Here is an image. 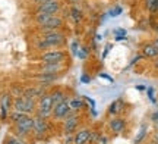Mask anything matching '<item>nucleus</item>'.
Listing matches in <instances>:
<instances>
[{
	"mask_svg": "<svg viewBox=\"0 0 158 144\" xmlns=\"http://www.w3.org/2000/svg\"><path fill=\"white\" fill-rule=\"evenodd\" d=\"M41 94V91L40 90H37V88H27L25 91H23V97H28V98H35L37 96H40Z\"/></svg>",
	"mask_w": 158,
	"mask_h": 144,
	"instance_id": "4be33fe9",
	"label": "nucleus"
},
{
	"mask_svg": "<svg viewBox=\"0 0 158 144\" xmlns=\"http://www.w3.org/2000/svg\"><path fill=\"white\" fill-rule=\"evenodd\" d=\"M154 68H155V69L158 71V58H157V60H155V62H154Z\"/></svg>",
	"mask_w": 158,
	"mask_h": 144,
	"instance_id": "4c0bfd02",
	"label": "nucleus"
},
{
	"mask_svg": "<svg viewBox=\"0 0 158 144\" xmlns=\"http://www.w3.org/2000/svg\"><path fill=\"white\" fill-rule=\"evenodd\" d=\"M63 27V19L59 15H54V16L51 18L50 21L47 24H44L43 27H41V31L43 33H50V31H59V29Z\"/></svg>",
	"mask_w": 158,
	"mask_h": 144,
	"instance_id": "1a4fd4ad",
	"label": "nucleus"
},
{
	"mask_svg": "<svg viewBox=\"0 0 158 144\" xmlns=\"http://www.w3.org/2000/svg\"><path fill=\"white\" fill-rule=\"evenodd\" d=\"M111 47H113V44H111V43H108L107 46L104 47V53H102V59H106V56H107L108 53H110V50H111Z\"/></svg>",
	"mask_w": 158,
	"mask_h": 144,
	"instance_id": "c756f323",
	"label": "nucleus"
},
{
	"mask_svg": "<svg viewBox=\"0 0 158 144\" xmlns=\"http://www.w3.org/2000/svg\"><path fill=\"white\" fill-rule=\"evenodd\" d=\"M145 7L149 13H158V0H145Z\"/></svg>",
	"mask_w": 158,
	"mask_h": 144,
	"instance_id": "aec40b11",
	"label": "nucleus"
},
{
	"mask_svg": "<svg viewBox=\"0 0 158 144\" xmlns=\"http://www.w3.org/2000/svg\"><path fill=\"white\" fill-rule=\"evenodd\" d=\"M53 16H54V15H50V13H44V12H37V15H35V22L38 24L40 27H43V25L48 22V21H50Z\"/></svg>",
	"mask_w": 158,
	"mask_h": 144,
	"instance_id": "f3484780",
	"label": "nucleus"
},
{
	"mask_svg": "<svg viewBox=\"0 0 158 144\" xmlns=\"http://www.w3.org/2000/svg\"><path fill=\"white\" fill-rule=\"evenodd\" d=\"M72 16H73V19L76 21V22H79V21H81L82 15H81V11H79L78 7H73V9H72Z\"/></svg>",
	"mask_w": 158,
	"mask_h": 144,
	"instance_id": "c85d7f7f",
	"label": "nucleus"
},
{
	"mask_svg": "<svg viewBox=\"0 0 158 144\" xmlns=\"http://www.w3.org/2000/svg\"><path fill=\"white\" fill-rule=\"evenodd\" d=\"M123 106H124V103L122 98L114 100L113 103L110 104V107H108V113H110V115H118V113L123 110Z\"/></svg>",
	"mask_w": 158,
	"mask_h": 144,
	"instance_id": "dca6fc26",
	"label": "nucleus"
},
{
	"mask_svg": "<svg viewBox=\"0 0 158 144\" xmlns=\"http://www.w3.org/2000/svg\"><path fill=\"white\" fill-rule=\"evenodd\" d=\"M41 40H44L48 47H60L66 43L64 35L60 31H50V33H44V35L41 37Z\"/></svg>",
	"mask_w": 158,
	"mask_h": 144,
	"instance_id": "7ed1b4c3",
	"label": "nucleus"
},
{
	"mask_svg": "<svg viewBox=\"0 0 158 144\" xmlns=\"http://www.w3.org/2000/svg\"><path fill=\"white\" fill-rule=\"evenodd\" d=\"M72 112H73V110L70 109V104H69L68 98H66L64 102L56 104V106L53 107V116H54L56 119H66Z\"/></svg>",
	"mask_w": 158,
	"mask_h": 144,
	"instance_id": "423d86ee",
	"label": "nucleus"
},
{
	"mask_svg": "<svg viewBox=\"0 0 158 144\" xmlns=\"http://www.w3.org/2000/svg\"><path fill=\"white\" fill-rule=\"evenodd\" d=\"M50 96H51V100H53V104H54V106L66 100V94H64V91H62V90H56V91L51 93Z\"/></svg>",
	"mask_w": 158,
	"mask_h": 144,
	"instance_id": "a211bd4d",
	"label": "nucleus"
},
{
	"mask_svg": "<svg viewBox=\"0 0 158 144\" xmlns=\"http://www.w3.org/2000/svg\"><path fill=\"white\" fill-rule=\"evenodd\" d=\"M6 144H27L22 138H18V137H7L6 138Z\"/></svg>",
	"mask_w": 158,
	"mask_h": 144,
	"instance_id": "393cba45",
	"label": "nucleus"
},
{
	"mask_svg": "<svg viewBox=\"0 0 158 144\" xmlns=\"http://www.w3.org/2000/svg\"><path fill=\"white\" fill-rule=\"evenodd\" d=\"M64 59H66V53L62 50H50L41 55L43 63H63Z\"/></svg>",
	"mask_w": 158,
	"mask_h": 144,
	"instance_id": "39448f33",
	"label": "nucleus"
},
{
	"mask_svg": "<svg viewBox=\"0 0 158 144\" xmlns=\"http://www.w3.org/2000/svg\"><path fill=\"white\" fill-rule=\"evenodd\" d=\"M148 97L151 98V102H154V103H155V97H154V88H151V87L148 88Z\"/></svg>",
	"mask_w": 158,
	"mask_h": 144,
	"instance_id": "2f4dec72",
	"label": "nucleus"
},
{
	"mask_svg": "<svg viewBox=\"0 0 158 144\" xmlns=\"http://www.w3.org/2000/svg\"><path fill=\"white\" fill-rule=\"evenodd\" d=\"M72 141H73V138H72V137H66V140H64V144H72Z\"/></svg>",
	"mask_w": 158,
	"mask_h": 144,
	"instance_id": "c9c22d12",
	"label": "nucleus"
},
{
	"mask_svg": "<svg viewBox=\"0 0 158 144\" xmlns=\"http://www.w3.org/2000/svg\"><path fill=\"white\" fill-rule=\"evenodd\" d=\"M79 124V118L75 115L73 112L70 113V115L64 119V125H63V129H64V133L66 134H73L76 131V127H78Z\"/></svg>",
	"mask_w": 158,
	"mask_h": 144,
	"instance_id": "9d476101",
	"label": "nucleus"
},
{
	"mask_svg": "<svg viewBox=\"0 0 158 144\" xmlns=\"http://www.w3.org/2000/svg\"><path fill=\"white\" fill-rule=\"evenodd\" d=\"M53 100H51V96L50 94H43L40 97V102H38V106H37V115L38 116H43V118H47L53 113Z\"/></svg>",
	"mask_w": 158,
	"mask_h": 144,
	"instance_id": "f03ea898",
	"label": "nucleus"
},
{
	"mask_svg": "<svg viewBox=\"0 0 158 144\" xmlns=\"http://www.w3.org/2000/svg\"><path fill=\"white\" fill-rule=\"evenodd\" d=\"M69 104H70V109L73 110V112H76V110H79V109H82V107L85 106L84 100H82V98H79V97L69 100Z\"/></svg>",
	"mask_w": 158,
	"mask_h": 144,
	"instance_id": "6ab92c4d",
	"label": "nucleus"
},
{
	"mask_svg": "<svg viewBox=\"0 0 158 144\" xmlns=\"http://www.w3.org/2000/svg\"><path fill=\"white\" fill-rule=\"evenodd\" d=\"M63 68H64V63H44L41 68V74L57 75L59 72H62Z\"/></svg>",
	"mask_w": 158,
	"mask_h": 144,
	"instance_id": "4468645a",
	"label": "nucleus"
},
{
	"mask_svg": "<svg viewBox=\"0 0 158 144\" xmlns=\"http://www.w3.org/2000/svg\"><path fill=\"white\" fill-rule=\"evenodd\" d=\"M10 106H12V96L10 94H2L0 96V109H2V118L5 119L7 113H9V110H10Z\"/></svg>",
	"mask_w": 158,
	"mask_h": 144,
	"instance_id": "9b49d317",
	"label": "nucleus"
},
{
	"mask_svg": "<svg viewBox=\"0 0 158 144\" xmlns=\"http://www.w3.org/2000/svg\"><path fill=\"white\" fill-rule=\"evenodd\" d=\"M108 138L107 137H100V140H98V143H101V144H107Z\"/></svg>",
	"mask_w": 158,
	"mask_h": 144,
	"instance_id": "f704fd0d",
	"label": "nucleus"
},
{
	"mask_svg": "<svg viewBox=\"0 0 158 144\" xmlns=\"http://www.w3.org/2000/svg\"><path fill=\"white\" fill-rule=\"evenodd\" d=\"M76 56H78L79 59H86L88 58V49H86V47H79Z\"/></svg>",
	"mask_w": 158,
	"mask_h": 144,
	"instance_id": "a878e982",
	"label": "nucleus"
},
{
	"mask_svg": "<svg viewBox=\"0 0 158 144\" xmlns=\"http://www.w3.org/2000/svg\"><path fill=\"white\" fill-rule=\"evenodd\" d=\"M151 144H158V131L152 134V137H151Z\"/></svg>",
	"mask_w": 158,
	"mask_h": 144,
	"instance_id": "473e14b6",
	"label": "nucleus"
},
{
	"mask_svg": "<svg viewBox=\"0 0 158 144\" xmlns=\"http://www.w3.org/2000/svg\"><path fill=\"white\" fill-rule=\"evenodd\" d=\"M100 76H101V78H106V80H108V81H110V82L113 81V80H111V78H110V76H108V75H106V74H100Z\"/></svg>",
	"mask_w": 158,
	"mask_h": 144,
	"instance_id": "e433bc0d",
	"label": "nucleus"
},
{
	"mask_svg": "<svg viewBox=\"0 0 158 144\" xmlns=\"http://www.w3.org/2000/svg\"><path fill=\"white\" fill-rule=\"evenodd\" d=\"M147 131H148V125H147V124H143V125L141 127V129H139L138 135H136L135 144H141L142 141H143V138L147 137Z\"/></svg>",
	"mask_w": 158,
	"mask_h": 144,
	"instance_id": "412c9836",
	"label": "nucleus"
},
{
	"mask_svg": "<svg viewBox=\"0 0 158 144\" xmlns=\"http://www.w3.org/2000/svg\"><path fill=\"white\" fill-rule=\"evenodd\" d=\"M108 127H110V131H113L114 134H120L124 131V128H126V121H124L123 118H113L111 121L108 122Z\"/></svg>",
	"mask_w": 158,
	"mask_h": 144,
	"instance_id": "f8f14e48",
	"label": "nucleus"
},
{
	"mask_svg": "<svg viewBox=\"0 0 158 144\" xmlns=\"http://www.w3.org/2000/svg\"><path fill=\"white\" fill-rule=\"evenodd\" d=\"M25 116H27V113H21V112H16V110H15V112H13V113L10 115V119L15 122V124H16V122H19L21 119H23Z\"/></svg>",
	"mask_w": 158,
	"mask_h": 144,
	"instance_id": "b1692460",
	"label": "nucleus"
},
{
	"mask_svg": "<svg viewBox=\"0 0 158 144\" xmlns=\"http://www.w3.org/2000/svg\"><path fill=\"white\" fill-rule=\"evenodd\" d=\"M45 119L47 118H43V116H38V115L34 116V133L38 138L44 137V134L48 129V124H47Z\"/></svg>",
	"mask_w": 158,
	"mask_h": 144,
	"instance_id": "6e6552de",
	"label": "nucleus"
},
{
	"mask_svg": "<svg viewBox=\"0 0 158 144\" xmlns=\"http://www.w3.org/2000/svg\"><path fill=\"white\" fill-rule=\"evenodd\" d=\"M151 121H152L154 124H158V110H155L152 115H151Z\"/></svg>",
	"mask_w": 158,
	"mask_h": 144,
	"instance_id": "72a5a7b5",
	"label": "nucleus"
},
{
	"mask_svg": "<svg viewBox=\"0 0 158 144\" xmlns=\"http://www.w3.org/2000/svg\"><path fill=\"white\" fill-rule=\"evenodd\" d=\"M152 43H154V44H155V46H157V47H158V37H157V38H155V40H154V41H152Z\"/></svg>",
	"mask_w": 158,
	"mask_h": 144,
	"instance_id": "ea45409f",
	"label": "nucleus"
},
{
	"mask_svg": "<svg viewBox=\"0 0 158 144\" xmlns=\"http://www.w3.org/2000/svg\"><path fill=\"white\" fill-rule=\"evenodd\" d=\"M78 50H79V43L76 40H73L70 43V52H72L73 56H76V55H78Z\"/></svg>",
	"mask_w": 158,
	"mask_h": 144,
	"instance_id": "bb28decb",
	"label": "nucleus"
},
{
	"mask_svg": "<svg viewBox=\"0 0 158 144\" xmlns=\"http://www.w3.org/2000/svg\"><path fill=\"white\" fill-rule=\"evenodd\" d=\"M142 56L148 59H157L158 58V47L154 43H147L142 46Z\"/></svg>",
	"mask_w": 158,
	"mask_h": 144,
	"instance_id": "ddd939ff",
	"label": "nucleus"
},
{
	"mask_svg": "<svg viewBox=\"0 0 158 144\" xmlns=\"http://www.w3.org/2000/svg\"><path fill=\"white\" fill-rule=\"evenodd\" d=\"M114 38L117 41H122V40H126V35H127V33H126V29L123 28H116L114 29Z\"/></svg>",
	"mask_w": 158,
	"mask_h": 144,
	"instance_id": "5701e85b",
	"label": "nucleus"
},
{
	"mask_svg": "<svg viewBox=\"0 0 158 144\" xmlns=\"http://www.w3.org/2000/svg\"><path fill=\"white\" fill-rule=\"evenodd\" d=\"M89 135H91V131L89 129H81L78 133L73 135V143L75 144H88L89 141Z\"/></svg>",
	"mask_w": 158,
	"mask_h": 144,
	"instance_id": "2eb2a0df",
	"label": "nucleus"
},
{
	"mask_svg": "<svg viewBox=\"0 0 158 144\" xmlns=\"http://www.w3.org/2000/svg\"><path fill=\"white\" fill-rule=\"evenodd\" d=\"M35 3H38V5H41V3H44V2H47V0H34Z\"/></svg>",
	"mask_w": 158,
	"mask_h": 144,
	"instance_id": "58836bf2",
	"label": "nucleus"
},
{
	"mask_svg": "<svg viewBox=\"0 0 158 144\" xmlns=\"http://www.w3.org/2000/svg\"><path fill=\"white\" fill-rule=\"evenodd\" d=\"M81 82H82V84H89V82H91V76H89V75H86V74H84L82 76H81Z\"/></svg>",
	"mask_w": 158,
	"mask_h": 144,
	"instance_id": "7c9ffc66",
	"label": "nucleus"
},
{
	"mask_svg": "<svg viewBox=\"0 0 158 144\" xmlns=\"http://www.w3.org/2000/svg\"><path fill=\"white\" fill-rule=\"evenodd\" d=\"M34 131V118L27 115L23 119L16 122V134L19 137H27L29 133Z\"/></svg>",
	"mask_w": 158,
	"mask_h": 144,
	"instance_id": "20e7f679",
	"label": "nucleus"
},
{
	"mask_svg": "<svg viewBox=\"0 0 158 144\" xmlns=\"http://www.w3.org/2000/svg\"><path fill=\"white\" fill-rule=\"evenodd\" d=\"M59 11H60V3L57 0H47L37 7V12H44V13H50V15H56L59 13Z\"/></svg>",
	"mask_w": 158,
	"mask_h": 144,
	"instance_id": "0eeeda50",
	"label": "nucleus"
},
{
	"mask_svg": "<svg viewBox=\"0 0 158 144\" xmlns=\"http://www.w3.org/2000/svg\"><path fill=\"white\" fill-rule=\"evenodd\" d=\"M13 109L16 112H21V113H32L35 109H37V104H35L34 98H28V97H23V96H19V97L15 98L13 102Z\"/></svg>",
	"mask_w": 158,
	"mask_h": 144,
	"instance_id": "f257e3e1",
	"label": "nucleus"
},
{
	"mask_svg": "<svg viewBox=\"0 0 158 144\" xmlns=\"http://www.w3.org/2000/svg\"><path fill=\"white\" fill-rule=\"evenodd\" d=\"M155 29H157V33H158V25H157V28H155Z\"/></svg>",
	"mask_w": 158,
	"mask_h": 144,
	"instance_id": "a19ab883",
	"label": "nucleus"
},
{
	"mask_svg": "<svg viewBox=\"0 0 158 144\" xmlns=\"http://www.w3.org/2000/svg\"><path fill=\"white\" fill-rule=\"evenodd\" d=\"M122 12H123L122 6H116L114 9H111V11L108 12V15H110V16H118V15H120Z\"/></svg>",
	"mask_w": 158,
	"mask_h": 144,
	"instance_id": "cd10ccee",
	"label": "nucleus"
}]
</instances>
